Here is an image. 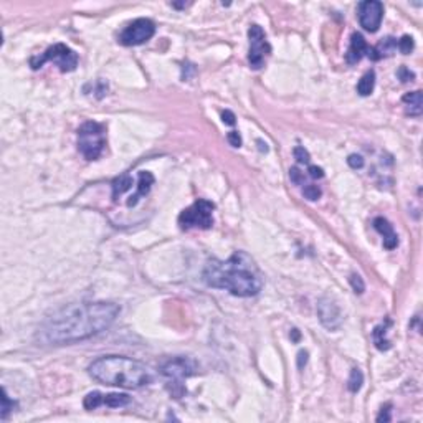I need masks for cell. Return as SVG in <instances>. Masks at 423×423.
<instances>
[{
    "instance_id": "1",
    "label": "cell",
    "mask_w": 423,
    "mask_h": 423,
    "mask_svg": "<svg viewBox=\"0 0 423 423\" xmlns=\"http://www.w3.org/2000/svg\"><path fill=\"white\" fill-rule=\"evenodd\" d=\"M121 308L114 303H76L55 311L40 327L46 344L65 345L90 339L112 326Z\"/></svg>"
},
{
    "instance_id": "2",
    "label": "cell",
    "mask_w": 423,
    "mask_h": 423,
    "mask_svg": "<svg viewBox=\"0 0 423 423\" xmlns=\"http://www.w3.org/2000/svg\"><path fill=\"white\" fill-rule=\"evenodd\" d=\"M202 276L207 286L225 290L238 298L256 296L263 288L260 270L243 251H236L226 261L210 260Z\"/></svg>"
},
{
    "instance_id": "3",
    "label": "cell",
    "mask_w": 423,
    "mask_h": 423,
    "mask_svg": "<svg viewBox=\"0 0 423 423\" xmlns=\"http://www.w3.org/2000/svg\"><path fill=\"white\" fill-rule=\"evenodd\" d=\"M90 375L105 385L121 389H141L152 384V374L146 365L124 355H105L90 365Z\"/></svg>"
},
{
    "instance_id": "4",
    "label": "cell",
    "mask_w": 423,
    "mask_h": 423,
    "mask_svg": "<svg viewBox=\"0 0 423 423\" xmlns=\"http://www.w3.org/2000/svg\"><path fill=\"white\" fill-rule=\"evenodd\" d=\"M106 131L96 121H88L78 129V149L88 161H96L105 151Z\"/></svg>"
},
{
    "instance_id": "5",
    "label": "cell",
    "mask_w": 423,
    "mask_h": 423,
    "mask_svg": "<svg viewBox=\"0 0 423 423\" xmlns=\"http://www.w3.org/2000/svg\"><path fill=\"white\" fill-rule=\"evenodd\" d=\"M46 61H51V63H55L63 73H68V71H73L76 66H78V55H76L71 48H68L66 45L56 43L53 46H50V48H46L45 53H42L40 56H33V58L30 60V66H32L33 70H38V68H42Z\"/></svg>"
},
{
    "instance_id": "6",
    "label": "cell",
    "mask_w": 423,
    "mask_h": 423,
    "mask_svg": "<svg viewBox=\"0 0 423 423\" xmlns=\"http://www.w3.org/2000/svg\"><path fill=\"white\" fill-rule=\"evenodd\" d=\"M213 209H215V205L209 202V200H204V199L197 200L194 205H190L189 209H185L182 213L179 215L180 228L182 230L210 228V226L213 225V216H212Z\"/></svg>"
},
{
    "instance_id": "7",
    "label": "cell",
    "mask_w": 423,
    "mask_h": 423,
    "mask_svg": "<svg viewBox=\"0 0 423 423\" xmlns=\"http://www.w3.org/2000/svg\"><path fill=\"white\" fill-rule=\"evenodd\" d=\"M156 33V25L149 18H137L122 30L119 35V43L124 46H136L146 43Z\"/></svg>"
},
{
    "instance_id": "8",
    "label": "cell",
    "mask_w": 423,
    "mask_h": 423,
    "mask_svg": "<svg viewBox=\"0 0 423 423\" xmlns=\"http://www.w3.org/2000/svg\"><path fill=\"white\" fill-rule=\"evenodd\" d=\"M248 38H250V53H248V61L251 65V68L260 70L263 63H265V58L270 55L271 46L268 45L265 32L260 25H251L248 30Z\"/></svg>"
},
{
    "instance_id": "9",
    "label": "cell",
    "mask_w": 423,
    "mask_h": 423,
    "mask_svg": "<svg viewBox=\"0 0 423 423\" xmlns=\"http://www.w3.org/2000/svg\"><path fill=\"white\" fill-rule=\"evenodd\" d=\"M384 18V5L379 0H365L359 3V22L367 32H377Z\"/></svg>"
},
{
    "instance_id": "10",
    "label": "cell",
    "mask_w": 423,
    "mask_h": 423,
    "mask_svg": "<svg viewBox=\"0 0 423 423\" xmlns=\"http://www.w3.org/2000/svg\"><path fill=\"white\" fill-rule=\"evenodd\" d=\"M197 372V364L189 357H174L161 365V374L172 382H179Z\"/></svg>"
},
{
    "instance_id": "11",
    "label": "cell",
    "mask_w": 423,
    "mask_h": 423,
    "mask_svg": "<svg viewBox=\"0 0 423 423\" xmlns=\"http://www.w3.org/2000/svg\"><path fill=\"white\" fill-rule=\"evenodd\" d=\"M317 316L327 331H337L342 324V314L339 306L329 298H321L317 301Z\"/></svg>"
},
{
    "instance_id": "12",
    "label": "cell",
    "mask_w": 423,
    "mask_h": 423,
    "mask_svg": "<svg viewBox=\"0 0 423 423\" xmlns=\"http://www.w3.org/2000/svg\"><path fill=\"white\" fill-rule=\"evenodd\" d=\"M374 228L384 236V246L387 250H394L399 245V236H397L394 226L389 223V220H385L384 216H377L374 220Z\"/></svg>"
},
{
    "instance_id": "13",
    "label": "cell",
    "mask_w": 423,
    "mask_h": 423,
    "mask_svg": "<svg viewBox=\"0 0 423 423\" xmlns=\"http://www.w3.org/2000/svg\"><path fill=\"white\" fill-rule=\"evenodd\" d=\"M367 48L369 45L365 43L364 37L360 33H354L350 37V45H349V50H347V55H345V60L347 63L354 65V63H359L362 60L364 55H367Z\"/></svg>"
},
{
    "instance_id": "14",
    "label": "cell",
    "mask_w": 423,
    "mask_h": 423,
    "mask_svg": "<svg viewBox=\"0 0 423 423\" xmlns=\"http://www.w3.org/2000/svg\"><path fill=\"white\" fill-rule=\"evenodd\" d=\"M154 175L151 172H147V170H144V172H139V180H137V190L136 194L131 195V199L127 200V207H134V205H137L139 199L141 197H146V195L151 192V187L154 185Z\"/></svg>"
},
{
    "instance_id": "15",
    "label": "cell",
    "mask_w": 423,
    "mask_h": 423,
    "mask_svg": "<svg viewBox=\"0 0 423 423\" xmlns=\"http://www.w3.org/2000/svg\"><path fill=\"white\" fill-rule=\"evenodd\" d=\"M402 101L407 105V112L410 116H420L422 111H423V96H422V91H414V93H409L402 98Z\"/></svg>"
},
{
    "instance_id": "16",
    "label": "cell",
    "mask_w": 423,
    "mask_h": 423,
    "mask_svg": "<svg viewBox=\"0 0 423 423\" xmlns=\"http://www.w3.org/2000/svg\"><path fill=\"white\" fill-rule=\"evenodd\" d=\"M132 184H134L132 177L129 174H122V175H119V177H116L111 184L112 185V199L117 200L119 195L127 192V190L132 187Z\"/></svg>"
},
{
    "instance_id": "17",
    "label": "cell",
    "mask_w": 423,
    "mask_h": 423,
    "mask_svg": "<svg viewBox=\"0 0 423 423\" xmlns=\"http://www.w3.org/2000/svg\"><path fill=\"white\" fill-rule=\"evenodd\" d=\"M374 86H375V73L372 70H370V71H367V73L362 76V78L359 80L357 93L360 96H369V95H372Z\"/></svg>"
},
{
    "instance_id": "18",
    "label": "cell",
    "mask_w": 423,
    "mask_h": 423,
    "mask_svg": "<svg viewBox=\"0 0 423 423\" xmlns=\"http://www.w3.org/2000/svg\"><path fill=\"white\" fill-rule=\"evenodd\" d=\"M129 402H131V399H129V395L126 394H107L105 395V399H103V405L111 407V409H117V407L127 405Z\"/></svg>"
},
{
    "instance_id": "19",
    "label": "cell",
    "mask_w": 423,
    "mask_h": 423,
    "mask_svg": "<svg viewBox=\"0 0 423 423\" xmlns=\"http://www.w3.org/2000/svg\"><path fill=\"white\" fill-rule=\"evenodd\" d=\"M362 384H364V374L360 372L359 369L350 370V375L347 380V389L352 392V394H357V392L362 389Z\"/></svg>"
},
{
    "instance_id": "20",
    "label": "cell",
    "mask_w": 423,
    "mask_h": 423,
    "mask_svg": "<svg viewBox=\"0 0 423 423\" xmlns=\"http://www.w3.org/2000/svg\"><path fill=\"white\" fill-rule=\"evenodd\" d=\"M395 48H397V42H395V38H392V37H387L385 40H382L377 46H374V50H375V53H377L379 60L382 58V56L390 55Z\"/></svg>"
},
{
    "instance_id": "21",
    "label": "cell",
    "mask_w": 423,
    "mask_h": 423,
    "mask_svg": "<svg viewBox=\"0 0 423 423\" xmlns=\"http://www.w3.org/2000/svg\"><path fill=\"white\" fill-rule=\"evenodd\" d=\"M103 399H105V395H103L101 392H98V390L90 392V394H88V395L85 397V400H83L85 409H86V410H95V409H98L100 405H103Z\"/></svg>"
},
{
    "instance_id": "22",
    "label": "cell",
    "mask_w": 423,
    "mask_h": 423,
    "mask_svg": "<svg viewBox=\"0 0 423 423\" xmlns=\"http://www.w3.org/2000/svg\"><path fill=\"white\" fill-rule=\"evenodd\" d=\"M384 336H385V327L384 326L375 327V331H374V342H375V347L380 349V350H387L390 347L389 340H387Z\"/></svg>"
},
{
    "instance_id": "23",
    "label": "cell",
    "mask_w": 423,
    "mask_h": 423,
    "mask_svg": "<svg viewBox=\"0 0 423 423\" xmlns=\"http://www.w3.org/2000/svg\"><path fill=\"white\" fill-rule=\"evenodd\" d=\"M303 195L306 197L308 200H311V202H314V200L321 199L322 195V190L317 187V185H306V187L303 189Z\"/></svg>"
},
{
    "instance_id": "24",
    "label": "cell",
    "mask_w": 423,
    "mask_h": 423,
    "mask_svg": "<svg viewBox=\"0 0 423 423\" xmlns=\"http://www.w3.org/2000/svg\"><path fill=\"white\" fill-rule=\"evenodd\" d=\"M397 46H399V50H400L404 55H409V53H412V50H414V46H415L414 38L409 37V35H404V37L399 40Z\"/></svg>"
},
{
    "instance_id": "25",
    "label": "cell",
    "mask_w": 423,
    "mask_h": 423,
    "mask_svg": "<svg viewBox=\"0 0 423 423\" xmlns=\"http://www.w3.org/2000/svg\"><path fill=\"white\" fill-rule=\"evenodd\" d=\"M349 283H350V286H352V290H354L355 295H362L364 290H365V285H364V280H362V278L354 273V275H350Z\"/></svg>"
},
{
    "instance_id": "26",
    "label": "cell",
    "mask_w": 423,
    "mask_h": 423,
    "mask_svg": "<svg viewBox=\"0 0 423 423\" xmlns=\"http://www.w3.org/2000/svg\"><path fill=\"white\" fill-rule=\"evenodd\" d=\"M293 154H295V159H296L299 164H309V161H311V156H309V152H308L303 146L295 147Z\"/></svg>"
},
{
    "instance_id": "27",
    "label": "cell",
    "mask_w": 423,
    "mask_h": 423,
    "mask_svg": "<svg viewBox=\"0 0 423 423\" xmlns=\"http://www.w3.org/2000/svg\"><path fill=\"white\" fill-rule=\"evenodd\" d=\"M15 407V402L8 399L7 392L3 390V397H2V420H5L8 417V412H12Z\"/></svg>"
},
{
    "instance_id": "28",
    "label": "cell",
    "mask_w": 423,
    "mask_h": 423,
    "mask_svg": "<svg viewBox=\"0 0 423 423\" xmlns=\"http://www.w3.org/2000/svg\"><path fill=\"white\" fill-rule=\"evenodd\" d=\"M397 76L400 78L402 83H409V81H414L415 78V73L414 71H410L407 66H400L399 71H397Z\"/></svg>"
},
{
    "instance_id": "29",
    "label": "cell",
    "mask_w": 423,
    "mask_h": 423,
    "mask_svg": "<svg viewBox=\"0 0 423 423\" xmlns=\"http://www.w3.org/2000/svg\"><path fill=\"white\" fill-rule=\"evenodd\" d=\"M347 164L350 169L357 170V169H362L364 167V157L359 156V154H350L347 157Z\"/></svg>"
},
{
    "instance_id": "30",
    "label": "cell",
    "mask_w": 423,
    "mask_h": 423,
    "mask_svg": "<svg viewBox=\"0 0 423 423\" xmlns=\"http://www.w3.org/2000/svg\"><path fill=\"white\" fill-rule=\"evenodd\" d=\"M290 179H291V182L296 184V185L304 184V174L298 167H291L290 169Z\"/></svg>"
},
{
    "instance_id": "31",
    "label": "cell",
    "mask_w": 423,
    "mask_h": 423,
    "mask_svg": "<svg viewBox=\"0 0 423 423\" xmlns=\"http://www.w3.org/2000/svg\"><path fill=\"white\" fill-rule=\"evenodd\" d=\"M226 139H228L230 146H233V147L241 146V136L236 131H230L228 134H226Z\"/></svg>"
},
{
    "instance_id": "32",
    "label": "cell",
    "mask_w": 423,
    "mask_h": 423,
    "mask_svg": "<svg viewBox=\"0 0 423 423\" xmlns=\"http://www.w3.org/2000/svg\"><path fill=\"white\" fill-rule=\"evenodd\" d=\"M390 409H392V405L389 404V405H385V409L380 410V414H379V417H377V422H379V423H382V422H390V420H392Z\"/></svg>"
},
{
    "instance_id": "33",
    "label": "cell",
    "mask_w": 423,
    "mask_h": 423,
    "mask_svg": "<svg viewBox=\"0 0 423 423\" xmlns=\"http://www.w3.org/2000/svg\"><path fill=\"white\" fill-rule=\"evenodd\" d=\"M221 121L225 122V124H228V126H235V122H236V117H235V114L231 111H223L221 112Z\"/></svg>"
},
{
    "instance_id": "34",
    "label": "cell",
    "mask_w": 423,
    "mask_h": 423,
    "mask_svg": "<svg viewBox=\"0 0 423 423\" xmlns=\"http://www.w3.org/2000/svg\"><path fill=\"white\" fill-rule=\"evenodd\" d=\"M308 172H309V175H311L313 179H322L324 177V170L321 167H317V166H309Z\"/></svg>"
},
{
    "instance_id": "35",
    "label": "cell",
    "mask_w": 423,
    "mask_h": 423,
    "mask_svg": "<svg viewBox=\"0 0 423 423\" xmlns=\"http://www.w3.org/2000/svg\"><path fill=\"white\" fill-rule=\"evenodd\" d=\"M308 352L306 350H299L298 354V369H304V365L308 364Z\"/></svg>"
},
{
    "instance_id": "36",
    "label": "cell",
    "mask_w": 423,
    "mask_h": 423,
    "mask_svg": "<svg viewBox=\"0 0 423 423\" xmlns=\"http://www.w3.org/2000/svg\"><path fill=\"white\" fill-rule=\"evenodd\" d=\"M258 146H260V151H268V147H266V144H263V141H258Z\"/></svg>"
},
{
    "instance_id": "37",
    "label": "cell",
    "mask_w": 423,
    "mask_h": 423,
    "mask_svg": "<svg viewBox=\"0 0 423 423\" xmlns=\"http://www.w3.org/2000/svg\"><path fill=\"white\" fill-rule=\"evenodd\" d=\"M291 332H293V339L298 340V339H299V332H298V329H293Z\"/></svg>"
}]
</instances>
